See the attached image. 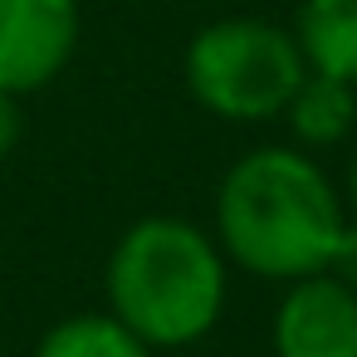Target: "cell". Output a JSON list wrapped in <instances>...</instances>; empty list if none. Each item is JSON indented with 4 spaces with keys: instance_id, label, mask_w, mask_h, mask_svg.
I'll use <instances>...</instances> for the list:
<instances>
[{
    "instance_id": "11",
    "label": "cell",
    "mask_w": 357,
    "mask_h": 357,
    "mask_svg": "<svg viewBox=\"0 0 357 357\" xmlns=\"http://www.w3.org/2000/svg\"><path fill=\"white\" fill-rule=\"evenodd\" d=\"M347 196H352V206H357V157H352V167H347Z\"/></svg>"
},
{
    "instance_id": "9",
    "label": "cell",
    "mask_w": 357,
    "mask_h": 357,
    "mask_svg": "<svg viewBox=\"0 0 357 357\" xmlns=\"http://www.w3.org/2000/svg\"><path fill=\"white\" fill-rule=\"evenodd\" d=\"M323 274H333L342 289H352V294H357V220H342L337 245H333V255H328V269H323Z\"/></svg>"
},
{
    "instance_id": "5",
    "label": "cell",
    "mask_w": 357,
    "mask_h": 357,
    "mask_svg": "<svg viewBox=\"0 0 357 357\" xmlns=\"http://www.w3.org/2000/svg\"><path fill=\"white\" fill-rule=\"evenodd\" d=\"M274 357H357V294L333 274L294 279L274 308Z\"/></svg>"
},
{
    "instance_id": "4",
    "label": "cell",
    "mask_w": 357,
    "mask_h": 357,
    "mask_svg": "<svg viewBox=\"0 0 357 357\" xmlns=\"http://www.w3.org/2000/svg\"><path fill=\"white\" fill-rule=\"evenodd\" d=\"M79 45V0H0V93L45 89Z\"/></svg>"
},
{
    "instance_id": "1",
    "label": "cell",
    "mask_w": 357,
    "mask_h": 357,
    "mask_svg": "<svg viewBox=\"0 0 357 357\" xmlns=\"http://www.w3.org/2000/svg\"><path fill=\"white\" fill-rule=\"evenodd\" d=\"M342 230V201L333 181L289 147L245 152L215 191L220 255L259 279H308L328 269Z\"/></svg>"
},
{
    "instance_id": "10",
    "label": "cell",
    "mask_w": 357,
    "mask_h": 357,
    "mask_svg": "<svg viewBox=\"0 0 357 357\" xmlns=\"http://www.w3.org/2000/svg\"><path fill=\"white\" fill-rule=\"evenodd\" d=\"M20 142V103L10 93H0V162H6Z\"/></svg>"
},
{
    "instance_id": "3",
    "label": "cell",
    "mask_w": 357,
    "mask_h": 357,
    "mask_svg": "<svg viewBox=\"0 0 357 357\" xmlns=\"http://www.w3.org/2000/svg\"><path fill=\"white\" fill-rule=\"evenodd\" d=\"M308 64L294 35L269 20H215L186 45L191 98L225 123L279 118Z\"/></svg>"
},
{
    "instance_id": "6",
    "label": "cell",
    "mask_w": 357,
    "mask_h": 357,
    "mask_svg": "<svg viewBox=\"0 0 357 357\" xmlns=\"http://www.w3.org/2000/svg\"><path fill=\"white\" fill-rule=\"evenodd\" d=\"M294 40L313 74L357 84V0H303Z\"/></svg>"
},
{
    "instance_id": "8",
    "label": "cell",
    "mask_w": 357,
    "mask_h": 357,
    "mask_svg": "<svg viewBox=\"0 0 357 357\" xmlns=\"http://www.w3.org/2000/svg\"><path fill=\"white\" fill-rule=\"evenodd\" d=\"M35 357H152V347L113 313H74L35 342Z\"/></svg>"
},
{
    "instance_id": "2",
    "label": "cell",
    "mask_w": 357,
    "mask_h": 357,
    "mask_svg": "<svg viewBox=\"0 0 357 357\" xmlns=\"http://www.w3.org/2000/svg\"><path fill=\"white\" fill-rule=\"evenodd\" d=\"M103 284L108 313L147 347H191L220 323L225 255L201 225L181 215H147L113 245Z\"/></svg>"
},
{
    "instance_id": "7",
    "label": "cell",
    "mask_w": 357,
    "mask_h": 357,
    "mask_svg": "<svg viewBox=\"0 0 357 357\" xmlns=\"http://www.w3.org/2000/svg\"><path fill=\"white\" fill-rule=\"evenodd\" d=\"M284 113H289V128L303 147H337L357 123V84H342V79L308 69Z\"/></svg>"
}]
</instances>
